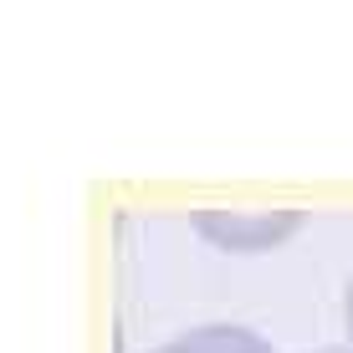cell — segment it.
<instances>
[{
  "label": "cell",
  "instance_id": "6da1fadb",
  "mask_svg": "<svg viewBox=\"0 0 353 353\" xmlns=\"http://www.w3.org/2000/svg\"><path fill=\"white\" fill-rule=\"evenodd\" d=\"M190 225L200 230V241H210L215 251H236V256H256V251H276L307 225L302 210H194Z\"/></svg>",
  "mask_w": 353,
  "mask_h": 353
},
{
  "label": "cell",
  "instance_id": "7a4b0ae2",
  "mask_svg": "<svg viewBox=\"0 0 353 353\" xmlns=\"http://www.w3.org/2000/svg\"><path fill=\"white\" fill-rule=\"evenodd\" d=\"M149 353H276V348L246 323H205V327H185L179 338Z\"/></svg>",
  "mask_w": 353,
  "mask_h": 353
},
{
  "label": "cell",
  "instance_id": "3957f363",
  "mask_svg": "<svg viewBox=\"0 0 353 353\" xmlns=\"http://www.w3.org/2000/svg\"><path fill=\"white\" fill-rule=\"evenodd\" d=\"M343 327H348V348H353V276L343 287Z\"/></svg>",
  "mask_w": 353,
  "mask_h": 353
},
{
  "label": "cell",
  "instance_id": "277c9868",
  "mask_svg": "<svg viewBox=\"0 0 353 353\" xmlns=\"http://www.w3.org/2000/svg\"><path fill=\"white\" fill-rule=\"evenodd\" d=\"M318 353H353V348H318Z\"/></svg>",
  "mask_w": 353,
  "mask_h": 353
}]
</instances>
